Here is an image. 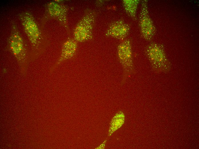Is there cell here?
<instances>
[{
	"mask_svg": "<svg viewBox=\"0 0 199 149\" xmlns=\"http://www.w3.org/2000/svg\"><path fill=\"white\" fill-rule=\"evenodd\" d=\"M144 52L152 69L157 72H168L170 64L163 46L151 42L145 47Z\"/></svg>",
	"mask_w": 199,
	"mask_h": 149,
	"instance_id": "cell-1",
	"label": "cell"
},
{
	"mask_svg": "<svg viewBox=\"0 0 199 149\" xmlns=\"http://www.w3.org/2000/svg\"><path fill=\"white\" fill-rule=\"evenodd\" d=\"M18 17L23 29L33 46L38 47L45 40V36L32 14L28 11L19 13Z\"/></svg>",
	"mask_w": 199,
	"mask_h": 149,
	"instance_id": "cell-2",
	"label": "cell"
},
{
	"mask_svg": "<svg viewBox=\"0 0 199 149\" xmlns=\"http://www.w3.org/2000/svg\"><path fill=\"white\" fill-rule=\"evenodd\" d=\"M132 43L131 38H126L121 41L117 47V57L123 70L122 83L134 72Z\"/></svg>",
	"mask_w": 199,
	"mask_h": 149,
	"instance_id": "cell-3",
	"label": "cell"
},
{
	"mask_svg": "<svg viewBox=\"0 0 199 149\" xmlns=\"http://www.w3.org/2000/svg\"><path fill=\"white\" fill-rule=\"evenodd\" d=\"M96 14L94 11L89 10L77 23L75 29V39L78 41L91 40L93 38V30Z\"/></svg>",
	"mask_w": 199,
	"mask_h": 149,
	"instance_id": "cell-4",
	"label": "cell"
},
{
	"mask_svg": "<svg viewBox=\"0 0 199 149\" xmlns=\"http://www.w3.org/2000/svg\"><path fill=\"white\" fill-rule=\"evenodd\" d=\"M138 25L142 38L146 41L152 42L157 30L150 15L147 0L142 1L138 16Z\"/></svg>",
	"mask_w": 199,
	"mask_h": 149,
	"instance_id": "cell-5",
	"label": "cell"
},
{
	"mask_svg": "<svg viewBox=\"0 0 199 149\" xmlns=\"http://www.w3.org/2000/svg\"><path fill=\"white\" fill-rule=\"evenodd\" d=\"M16 24L12 22L10 33L7 40L11 51L20 61H23L26 56L25 41Z\"/></svg>",
	"mask_w": 199,
	"mask_h": 149,
	"instance_id": "cell-6",
	"label": "cell"
},
{
	"mask_svg": "<svg viewBox=\"0 0 199 149\" xmlns=\"http://www.w3.org/2000/svg\"><path fill=\"white\" fill-rule=\"evenodd\" d=\"M130 26L122 19L113 21L109 24L105 33L106 37H111L123 40L128 36Z\"/></svg>",
	"mask_w": 199,
	"mask_h": 149,
	"instance_id": "cell-7",
	"label": "cell"
},
{
	"mask_svg": "<svg viewBox=\"0 0 199 149\" xmlns=\"http://www.w3.org/2000/svg\"><path fill=\"white\" fill-rule=\"evenodd\" d=\"M46 15L55 19L63 26L67 24L66 9L65 6L54 2L47 4L45 8Z\"/></svg>",
	"mask_w": 199,
	"mask_h": 149,
	"instance_id": "cell-8",
	"label": "cell"
},
{
	"mask_svg": "<svg viewBox=\"0 0 199 149\" xmlns=\"http://www.w3.org/2000/svg\"><path fill=\"white\" fill-rule=\"evenodd\" d=\"M139 0H123L122 4L127 14L133 20L137 19L136 12Z\"/></svg>",
	"mask_w": 199,
	"mask_h": 149,
	"instance_id": "cell-9",
	"label": "cell"
}]
</instances>
